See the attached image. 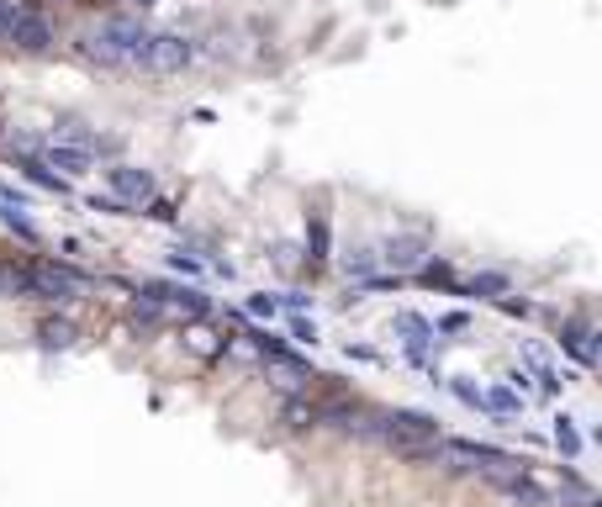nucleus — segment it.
I'll return each instance as SVG.
<instances>
[{
	"mask_svg": "<svg viewBox=\"0 0 602 507\" xmlns=\"http://www.w3.org/2000/svg\"><path fill=\"white\" fill-rule=\"evenodd\" d=\"M460 291L476 296V302H507V296H513V280H507L502 270H476Z\"/></svg>",
	"mask_w": 602,
	"mask_h": 507,
	"instance_id": "nucleus-16",
	"label": "nucleus"
},
{
	"mask_svg": "<svg viewBox=\"0 0 602 507\" xmlns=\"http://www.w3.org/2000/svg\"><path fill=\"white\" fill-rule=\"evenodd\" d=\"M143 16H101L96 27H85L80 37H74V48L85 53L90 64H101V69H138V48H143Z\"/></svg>",
	"mask_w": 602,
	"mask_h": 507,
	"instance_id": "nucleus-1",
	"label": "nucleus"
},
{
	"mask_svg": "<svg viewBox=\"0 0 602 507\" xmlns=\"http://www.w3.org/2000/svg\"><path fill=\"white\" fill-rule=\"evenodd\" d=\"M449 397L465 402V407H486V391L470 381V375H449Z\"/></svg>",
	"mask_w": 602,
	"mask_h": 507,
	"instance_id": "nucleus-23",
	"label": "nucleus"
},
{
	"mask_svg": "<svg viewBox=\"0 0 602 507\" xmlns=\"http://www.w3.org/2000/svg\"><path fill=\"white\" fill-rule=\"evenodd\" d=\"M164 265H169V270H180V275H201V270H206V259H196L191 249H169V254H164Z\"/></svg>",
	"mask_w": 602,
	"mask_h": 507,
	"instance_id": "nucleus-24",
	"label": "nucleus"
},
{
	"mask_svg": "<svg viewBox=\"0 0 602 507\" xmlns=\"http://www.w3.org/2000/svg\"><path fill=\"white\" fill-rule=\"evenodd\" d=\"M280 428H296V434H301V428H317V407L301 397V391H291L286 407H280Z\"/></svg>",
	"mask_w": 602,
	"mask_h": 507,
	"instance_id": "nucleus-18",
	"label": "nucleus"
},
{
	"mask_svg": "<svg viewBox=\"0 0 602 507\" xmlns=\"http://www.w3.org/2000/svg\"><path fill=\"white\" fill-rule=\"evenodd\" d=\"M560 344H566V354H571L576 365L602 370V328H592V323H566V328H560Z\"/></svg>",
	"mask_w": 602,
	"mask_h": 507,
	"instance_id": "nucleus-11",
	"label": "nucleus"
},
{
	"mask_svg": "<svg viewBox=\"0 0 602 507\" xmlns=\"http://www.w3.org/2000/svg\"><path fill=\"white\" fill-rule=\"evenodd\" d=\"M391 328H397V338H402V354L412 365H434V349L444 344V338H434V323H428L423 312H397L391 317Z\"/></svg>",
	"mask_w": 602,
	"mask_h": 507,
	"instance_id": "nucleus-8",
	"label": "nucleus"
},
{
	"mask_svg": "<svg viewBox=\"0 0 602 507\" xmlns=\"http://www.w3.org/2000/svg\"><path fill=\"white\" fill-rule=\"evenodd\" d=\"M0 296H16V265L0 259Z\"/></svg>",
	"mask_w": 602,
	"mask_h": 507,
	"instance_id": "nucleus-31",
	"label": "nucleus"
},
{
	"mask_svg": "<svg viewBox=\"0 0 602 507\" xmlns=\"http://www.w3.org/2000/svg\"><path fill=\"white\" fill-rule=\"evenodd\" d=\"M43 159L59 169L64 180H80V175H90V169H96V154H90V148H80V143H59V138L43 148Z\"/></svg>",
	"mask_w": 602,
	"mask_h": 507,
	"instance_id": "nucleus-14",
	"label": "nucleus"
},
{
	"mask_svg": "<svg viewBox=\"0 0 602 507\" xmlns=\"http://www.w3.org/2000/svg\"><path fill=\"white\" fill-rule=\"evenodd\" d=\"M492 486L507 502H518V507H555V492H550V486H539V481H529V471H523V476H502Z\"/></svg>",
	"mask_w": 602,
	"mask_h": 507,
	"instance_id": "nucleus-15",
	"label": "nucleus"
},
{
	"mask_svg": "<svg viewBox=\"0 0 602 507\" xmlns=\"http://www.w3.org/2000/svg\"><path fill=\"white\" fill-rule=\"evenodd\" d=\"M32 338H37V349L64 354V349L80 344V323H74V317H64V312H53V317H43V323L32 328Z\"/></svg>",
	"mask_w": 602,
	"mask_h": 507,
	"instance_id": "nucleus-13",
	"label": "nucleus"
},
{
	"mask_svg": "<svg viewBox=\"0 0 602 507\" xmlns=\"http://www.w3.org/2000/svg\"><path fill=\"white\" fill-rule=\"evenodd\" d=\"M307 249H312V265H328V222H323V212L307 217Z\"/></svg>",
	"mask_w": 602,
	"mask_h": 507,
	"instance_id": "nucleus-21",
	"label": "nucleus"
},
{
	"mask_svg": "<svg viewBox=\"0 0 602 507\" xmlns=\"http://www.w3.org/2000/svg\"><path fill=\"white\" fill-rule=\"evenodd\" d=\"M143 217H154V222H175V201H159V196H154Z\"/></svg>",
	"mask_w": 602,
	"mask_h": 507,
	"instance_id": "nucleus-30",
	"label": "nucleus"
},
{
	"mask_svg": "<svg viewBox=\"0 0 602 507\" xmlns=\"http://www.w3.org/2000/svg\"><path fill=\"white\" fill-rule=\"evenodd\" d=\"M344 354H349V360H381V354H375V349H365V344H349Z\"/></svg>",
	"mask_w": 602,
	"mask_h": 507,
	"instance_id": "nucleus-32",
	"label": "nucleus"
},
{
	"mask_svg": "<svg viewBox=\"0 0 602 507\" xmlns=\"http://www.w3.org/2000/svg\"><path fill=\"white\" fill-rule=\"evenodd\" d=\"M0 43L16 53H48L53 48V22L22 0H0Z\"/></svg>",
	"mask_w": 602,
	"mask_h": 507,
	"instance_id": "nucleus-5",
	"label": "nucleus"
},
{
	"mask_svg": "<svg viewBox=\"0 0 602 507\" xmlns=\"http://www.w3.org/2000/svg\"><path fill=\"white\" fill-rule=\"evenodd\" d=\"M465 328H470V312H444L439 323H434V333H449V338L465 333Z\"/></svg>",
	"mask_w": 602,
	"mask_h": 507,
	"instance_id": "nucleus-28",
	"label": "nucleus"
},
{
	"mask_svg": "<svg viewBox=\"0 0 602 507\" xmlns=\"http://www.w3.org/2000/svg\"><path fill=\"white\" fill-rule=\"evenodd\" d=\"M291 338H296V344H317V323H312L307 312H296V317H291Z\"/></svg>",
	"mask_w": 602,
	"mask_h": 507,
	"instance_id": "nucleus-27",
	"label": "nucleus"
},
{
	"mask_svg": "<svg viewBox=\"0 0 602 507\" xmlns=\"http://www.w3.org/2000/svg\"><path fill=\"white\" fill-rule=\"evenodd\" d=\"M381 439L397 449L402 460H434L439 455V418L434 412H386V428H381Z\"/></svg>",
	"mask_w": 602,
	"mask_h": 507,
	"instance_id": "nucleus-4",
	"label": "nucleus"
},
{
	"mask_svg": "<svg viewBox=\"0 0 602 507\" xmlns=\"http://www.w3.org/2000/svg\"><path fill=\"white\" fill-rule=\"evenodd\" d=\"M423 259H428V249H423V238H412V233H391L381 243V265H391L397 275H418Z\"/></svg>",
	"mask_w": 602,
	"mask_h": 507,
	"instance_id": "nucleus-12",
	"label": "nucleus"
},
{
	"mask_svg": "<svg viewBox=\"0 0 602 507\" xmlns=\"http://www.w3.org/2000/svg\"><path fill=\"white\" fill-rule=\"evenodd\" d=\"M191 64H196V48H191V37H180V32H148L143 48H138L143 74H180Z\"/></svg>",
	"mask_w": 602,
	"mask_h": 507,
	"instance_id": "nucleus-7",
	"label": "nucleus"
},
{
	"mask_svg": "<svg viewBox=\"0 0 602 507\" xmlns=\"http://www.w3.org/2000/svg\"><path fill=\"white\" fill-rule=\"evenodd\" d=\"M275 302H280V312H312V296L307 291H280Z\"/></svg>",
	"mask_w": 602,
	"mask_h": 507,
	"instance_id": "nucleus-29",
	"label": "nucleus"
},
{
	"mask_svg": "<svg viewBox=\"0 0 602 507\" xmlns=\"http://www.w3.org/2000/svg\"><path fill=\"white\" fill-rule=\"evenodd\" d=\"M523 365L534 370V381H539L544 397H555V391H560V375H555V365H550V354H544L539 344H523Z\"/></svg>",
	"mask_w": 602,
	"mask_h": 507,
	"instance_id": "nucleus-17",
	"label": "nucleus"
},
{
	"mask_svg": "<svg viewBox=\"0 0 602 507\" xmlns=\"http://www.w3.org/2000/svg\"><path fill=\"white\" fill-rule=\"evenodd\" d=\"M455 476H481L486 486L502 481V476H523L529 465L518 455H507V449H492V444H476V439H439V455Z\"/></svg>",
	"mask_w": 602,
	"mask_h": 507,
	"instance_id": "nucleus-3",
	"label": "nucleus"
},
{
	"mask_svg": "<svg viewBox=\"0 0 602 507\" xmlns=\"http://www.w3.org/2000/svg\"><path fill=\"white\" fill-rule=\"evenodd\" d=\"M138 307H148L154 317H212V296L175 286V280H148L138 286Z\"/></svg>",
	"mask_w": 602,
	"mask_h": 507,
	"instance_id": "nucleus-6",
	"label": "nucleus"
},
{
	"mask_svg": "<svg viewBox=\"0 0 602 507\" xmlns=\"http://www.w3.org/2000/svg\"><path fill=\"white\" fill-rule=\"evenodd\" d=\"M265 370H270V381L280 386V391H307L317 375H312V365L301 360V354H291V344H280L275 354H265Z\"/></svg>",
	"mask_w": 602,
	"mask_h": 507,
	"instance_id": "nucleus-10",
	"label": "nucleus"
},
{
	"mask_svg": "<svg viewBox=\"0 0 602 507\" xmlns=\"http://www.w3.org/2000/svg\"><path fill=\"white\" fill-rule=\"evenodd\" d=\"M133 6H143V11H148V6H159V0H133Z\"/></svg>",
	"mask_w": 602,
	"mask_h": 507,
	"instance_id": "nucleus-33",
	"label": "nucleus"
},
{
	"mask_svg": "<svg viewBox=\"0 0 602 507\" xmlns=\"http://www.w3.org/2000/svg\"><path fill=\"white\" fill-rule=\"evenodd\" d=\"M555 444H560V455H566V460H576V455H581V428L566 418V412L555 418Z\"/></svg>",
	"mask_w": 602,
	"mask_h": 507,
	"instance_id": "nucleus-22",
	"label": "nucleus"
},
{
	"mask_svg": "<svg viewBox=\"0 0 602 507\" xmlns=\"http://www.w3.org/2000/svg\"><path fill=\"white\" fill-rule=\"evenodd\" d=\"M486 407H492L497 418H518V412H523V391L497 381V386H486Z\"/></svg>",
	"mask_w": 602,
	"mask_h": 507,
	"instance_id": "nucleus-19",
	"label": "nucleus"
},
{
	"mask_svg": "<svg viewBox=\"0 0 602 507\" xmlns=\"http://www.w3.org/2000/svg\"><path fill=\"white\" fill-rule=\"evenodd\" d=\"M275 312H280L275 291H265V296H249V302H243V317H275Z\"/></svg>",
	"mask_w": 602,
	"mask_h": 507,
	"instance_id": "nucleus-26",
	"label": "nucleus"
},
{
	"mask_svg": "<svg viewBox=\"0 0 602 507\" xmlns=\"http://www.w3.org/2000/svg\"><path fill=\"white\" fill-rule=\"evenodd\" d=\"M85 206H90V212H101V217H127V212H133L122 196H85Z\"/></svg>",
	"mask_w": 602,
	"mask_h": 507,
	"instance_id": "nucleus-25",
	"label": "nucleus"
},
{
	"mask_svg": "<svg viewBox=\"0 0 602 507\" xmlns=\"http://www.w3.org/2000/svg\"><path fill=\"white\" fill-rule=\"evenodd\" d=\"M85 291H90V275L74 265H59V259H27V265H16V296H27V302L69 307Z\"/></svg>",
	"mask_w": 602,
	"mask_h": 507,
	"instance_id": "nucleus-2",
	"label": "nucleus"
},
{
	"mask_svg": "<svg viewBox=\"0 0 602 507\" xmlns=\"http://www.w3.org/2000/svg\"><path fill=\"white\" fill-rule=\"evenodd\" d=\"M0 222H6V228H11L16 238H22V243H32V249L43 243V233H37V222H32V217H22V206L0 201Z\"/></svg>",
	"mask_w": 602,
	"mask_h": 507,
	"instance_id": "nucleus-20",
	"label": "nucleus"
},
{
	"mask_svg": "<svg viewBox=\"0 0 602 507\" xmlns=\"http://www.w3.org/2000/svg\"><path fill=\"white\" fill-rule=\"evenodd\" d=\"M106 185H111V196H122L127 206H148L154 201V169H143V164H117V169H106Z\"/></svg>",
	"mask_w": 602,
	"mask_h": 507,
	"instance_id": "nucleus-9",
	"label": "nucleus"
}]
</instances>
